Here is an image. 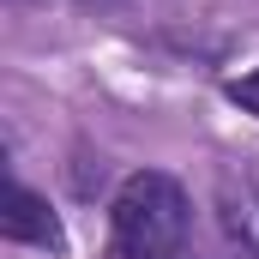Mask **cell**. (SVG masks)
Returning <instances> with one entry per match:
<instances>
[{"label":"cell","mask_w":259,"mask_h":259,"mask_svg":"<svg viewBox=\"0 0 259 259\" xmlns=\"http://www.w3.org/2000/svg\"><path fill=\"white\" fill-rule=\"evenodd\" d=\"M109 253L115 259H181L187 241V193L163 169L127 175L109 199Z\"/></svg>","instance_id":"obj_1"},{"label":"cell","mask_w":259,"mask_h":259,"mask_svg":"<svg viewBox=\"0 0 259 259\" xmlns=\"http://www.w3.org/2000/svg\"><path fill=\"white\" fill-rule=\"evenodd\" d=\"M0 235L6 241H30V247H61V217L49 211V199L30 193L24 181H12L6 187V211H0Z\"/></svg>","instance_id":"obj_2"},{"label":"cell","mask_w":259,"mask_h":259,"mask_svg":"<svg viewBox=\"0 0 259 259\" xmlns=\"http://www.w3.org/2000/svg\"><path fill=\"white\" fill-rule=\"evenodd\" d=\"M217 223L241 253L259 259V181L253 175H223L217 181Z\"/></svg>","instance_id":"obj_3"},{"label":"cell","mask_w":259,"mask_h":259,"mask_svg":"<svg viewBox=\"0 0 259 259\" xmlns=\"http://www.w3.org/2000/svg\"><path fill=\"white\" fill-rule=\"evenodd\" d=\"M229 103H241L247 115H259V66L247 72V78H235V84H229Z\"/></svg>","instance_id":"obj_4"}]
</instances>
